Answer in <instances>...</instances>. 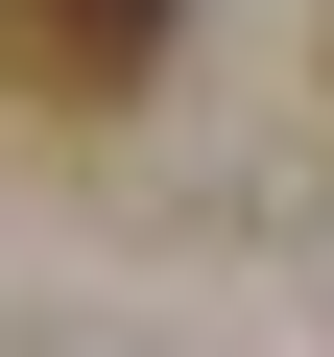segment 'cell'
<instances>
[{
  "label": "cell",
  "mask_w": 334,
  "mask_h": 357,
  "mask_svg": "<svg viewBox=\"0 0 334 357\" xmlns=\"http://www.w3.org/2000/svg\"><path fill=\"white\" fill-rule=\"evenodd\" d=\"M167 24H191V0H0V72L24 96H143Z\"/></svg>",
  "instance_id": "obj_1"
}]
</instances>
